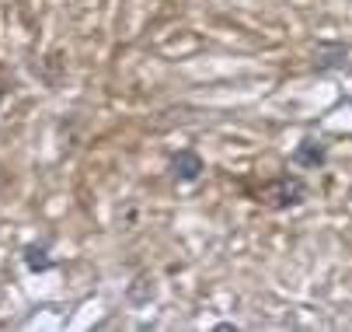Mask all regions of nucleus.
<instances>
[{
    "label": "nucleus",
    "mask_w": 352,
    "mask_h": 332,
    "mask_svg": "<svg viewBox=\"0 0 352 332\" xmlns=\"http://www.w3.org/2000/svg\"><path fill=\"white\" fill-rule=\"evenodd\" d=\"M171 175L178 182H195L199 175H203V158H199L195 151H182L171 158Z\"/></svg>",
    "instance_id": "3"
},
{
    "label": "nucleus",
    "mask_w": 352,
    "mask_h": 332,
    "mask_svg": "<svg viewBox=\"0 0 352 332\" xmlns=\"http://www.w3.org/2000/svg\"><path fill=\"white\" fill-rule=\"evenodd\" d=\"M25 266H28V269H35V273H42V269H49V266H53V262L45 259V249H35V245H28V249H25Z\"/></svg>",
    "instance_id": "4"
},
{
    "label": "nucleus",
    "mask_w": 352,
    "mask_h": 332,
    "mask_svg": "<svg viewBox=\"0 0 352 332\" xmlns=\"http://www.w3.org/2000/svg\"><path fill=\"white\" fill-rule=\"evenodd\" d=\"M328 161V144L321 136H307L300 140V147L293 151V165L296 168H321Z\"/></svg>",
    "instance_id": "2"
},
{
    "label": "nucleus",
    "mask_w": 352,
    "mask_h": 332,
    "mask_svg": "<svg viewBox=\"0 0 352 332\" xmlns=\"http://www.w3.org/2000/svg\"><path fill=\"white\" fill-rule=\"evenodd\" d=\"M304 200H307V182L300 175H279L258 189V203L272 210H289V207H300Z\"/></svg>",
    "instance_id": "1"
}]
</instances>
